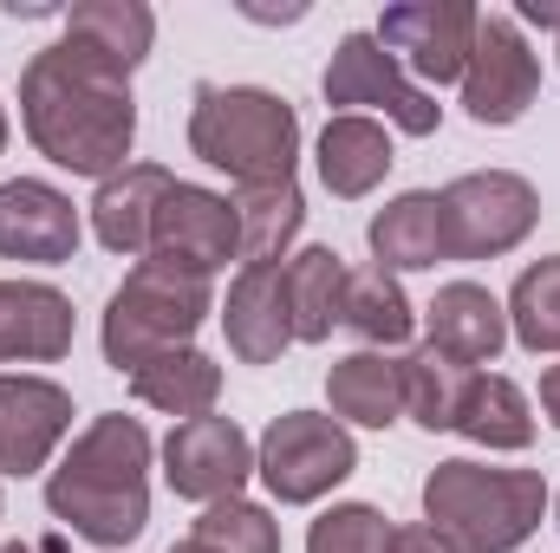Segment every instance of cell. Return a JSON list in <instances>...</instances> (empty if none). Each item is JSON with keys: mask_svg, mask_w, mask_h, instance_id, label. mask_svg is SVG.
<instances>
[{"mask_svg": "<svg viewBox=\"0 0 560 553\" xmlns=\"http://www.w3.org/2000/svg\"><path fill=\"white\" fill-rule=\"evenodd\" d=\"M20 125H26V138L46 163L105 183V176L125 169L131 138H138L131 72H118L92 46L52 39L20 72Z\"/></svg>", "mask_w": 560, "mask_h": 553, "instance_id": "6da1fadb", "label": "cell"}, {"mask_svg": "<svg viewBox=\"0 0 560 553\" xmlns=\"http://www.w3.org/2000/svg\"><path fill=\"white\" fill-rule=\"evenodd\" d=\"M46 508L92 548H131L150 521V430L138 416H92L46 475Z\"/></svg>", "mask_w": 560, "mask_h": 553, "instance_id": "7a4b0ae2", "label": "cell"}, {"mask_svg": "<svg viewBox=\"0 0 560 553\" xmlns=\"http://www.w3.org/2000/svg\"><path fill=\"white\" fill-rule=\"evenodd\" d=\"M548 515V482L535 469H482L450 456L423 482V521L456 553H515Z\"/></svg>", "mask_w": 560, "mask_h": 553, "instance_id": "3957f363", "label": "cell"}, {"mask_svg": "<svg viewBox=\"0 0 560 553\" xmlns=\"http://www.w3.org/2000/svg\"><path fill=\"white\" fill-rule=\"evenodd\" d=\"M189 150L209 169H229L235 189H248V183H293L300 118H293V105L280 92H261V85H196Z\"/></svg>", "mask_w": 560, "mask_h": 553, "instance_id": "277c9868", "label": "cell"}, {"mask_svg": "<svg viewBox=\"0 0 560 553\" xmlns=\"http://www.w3.org/2000/svg\"><path fill=\"white\" fill-rule=\"evenodd\" d=\"M209 306H215V293H209L202 274L143 255L138 268H131V280H125V286L112 293V306H105V358H112L118 372H138L156 352L189 345L196 326L209 319Z\"/></svg>", "mask_w": 560, "mask_h": 553, "instance_id": "5b68a950", "label": "cell"}, {"mask_svg": "<svg viewBox=\"0 0 560 553\" xmlns=\"http://www.w3.org/2000/svg\"><path fill=\"white\" fill-rule=\"evenodd\" d=\"M436 202H443V248H450V261H495V255L522 248L528 228L541 222V196L515 169H469Z\"/></svg>", "mask_w": 560, "mask_h": 553, "instance_id": "8992f818", "label": "cell"}, {"mask_svg": "<svg viewBox=\"0 0 560 553\" xmlns=\"http://www.w3.org/2000/svg\"><path fill=\"white\" fill-rule=\"evenodd\" d=\"M255 469L268 482L275 502H319L332 495L352 469H359V449H352V430L339 416H319V411H287L268 423L261 449H255Z\"/></svg>", "mask_w": 560, "mask_h": 553, "instance_id": "52a82bcc", "label": "cell"}, {"mask_svg": "<svg viewBox=\"0 0 560 553\" xmlns=\"http://www.w3.org/2000/svg\"><path fill=\"white\" fill-rule=\"evenodd\" d=\"M326 105H372V111H385L398 131H411V138H430L436 125H443V111H436V98L423 92L418 79H405V66L378 46V33H346L339 39V52H332V66H326Z\"/></svg>", "mask_w": 560, "mask_h": 553, "instance_id": "ba28073f", "label": "cell"}, {"mask_svg": "<svg viewBox=\"0 0 560 553\" xmlns=\"http://www.w3.org/2000/svg\"><path fill=\"white\" fill-rule=\"evenodd\" d=\"M535 98H541V59H535V46L522 39V26L509 13H482L476 46H469V66H463V111L476 125H495L502 131Z\"/></svg>", "mask_w": 560, "mask_h": 553, "instance_id": "9c48e42d", "label": "cell"}, {"mask_svg": "<svg viewBox=\"0 0 560 553\" xmlns=\"http://www.w3.org/2000/svg\"><path fill=\"white\" fill-rule=\"evenodd\" d=\"M255 475V443L242 436L235 416H189L170 430L163 443V482L183 495V502H235L242 482Z\"/></svg>", "mask_w": 560, "mask_h": 553, "instance_id": "30bf717a", "label": "cell"}, {"mask_svg": "<svg viewBox=\"0 0 560 553\" xmlns=\"http://www.w3.org/2000/svg\"><path fill=\"white\" fill-rule=\"evenodd\" d=\"M150 261L189 268V274H215L229 261H242V228H235V202L202 189V183H170L156 228H150Z\"/></svg>", "mask_w": 560, "mask_h": 553, "instance_id": "8fae6325", "label": "cell"}, {"mask_svg": "<svg viewBox=\"0 0 560 553\" xmlns=\"http://www.w3.org/2000/svg\"><path fill=\"white\" fill-rule=\"evenodd\" d=\"M476 26H482V13H476L469 0H398V7H385V20H378V46H385L392 59H405L418 79L450 85V79H463V66H469Z\"/></svg>", "mask_w": 560, "mask_h": 553, "instance_id": "7c38bea8", "label": "cell"}, {"mask_svg": "<svg viewBox=\"0 0 560 553\" xmlns=\"http://www.w3.org/2000/svg\"><path fill=\"white\" fill-rule=\"evenodd\" d=\"M79 255V209L39 176L0 183V261H39L59 268Z\"/></svg>", "mask_w": 560, "mask_h": 553, "instance_id": "4fadbf2b", "label": "cell"}, {"mask_svg": "<svg viewBox=\"0 0 560 553\" xmlns=\"http://www.w3.org/2000/svg\"><path fill=\"white\" fill-rule=\"evenodd\" d=\"M72 430V398L52 378H7L0 372V475H33Z\"/></svg>", "mask_w": 560, "mask_h": 553, "instance_id": "5bb4252c", "label": "cell"}, {"mask_svg": "<svg viewBox=\"0 0 560 553\" xmlns=\"http://www.w3.org/2000/svg\"><path fill=\"white\" fill-rule=\"evenodd\" d=\"M229 352L242 365H275L280 352L293 345V313H287V268L268 261V268H242L235 286H229Z\"/></svg>", "mask_w": 560, "mask_h": 553, "instance_id": "9a60e30c", "label": "cell"}, {"mask_svg": "<svg viewBox=\"0 0 560 553\" xmlns=\"http://www.w3.org/2000/svg\"><path fill=\"white\" fill-rule=\"evenodd\" d=\"M72 352V299L46 280H0V365H52Z\"/></svg>", "mask_w": 560, "mask_h": 553, "instance_id": "2e32d148", "label": "cell"}, {"mask_svg": "<svg viewBox=\"0 0 560 553\" xmlns=\"http://www.w3.org/2000/svg\"><path fill=\"white\" fill-rule=\"evenodd\" d=\"M170 183H176V176H170L163 163H125L118 176H105V183H98V196H92V235H98L112 255L143 261V255H150V228H156V209H163Z\"/></svg>", "mask_w": 560, "mask_h": 553, "instance_id": "e0dca14e", "label": "cell"}, {"mask_svg": "<svg viewBox=\"0 0 560 553\" xmlns=\"http://www.w3.org/2000/svg\"><path fill=\"white\" fill-rule=\"evenodd\" d=\"M430 345L456 365H495V352L509 345V313L489 286L476 280H450L430 299Z\"/></svg>", "mask_w": 560, "mask_h": 553, "instance_id": "ac0fdd59", "label": "cell"}, {"mask_svg": "<svg viewBox=\"0 0 560 553\" xmlns=\"http://www.w3.org/2000/svg\"><path fill=\"white\" fill-rule=\"evenodd\" d=\"M392 169V138L385 125H372L365 111H339L326 131H319V183L339 196V202H359L385 183Z\"/></svg>", "mask_w": 560, "mask_h": 553, "instance_id": "d6986e66", "label": "cell"}, {"mask_svg": "<svg viewBox=\"0 0 560 553\" xmlns=\"http://www.w3.org/2000/svg\"><path fill=\"white\" fill-rule=\"evenodd\" d=\"M365 235H372V255H378L385 274H411V268L450 261V248H443V202L430 189H405L398 202H385Z\"/></svg>", "mask_w": 560, "mask_h": 553, "instance_id": "ffe728a7", "label": "cell"}, {"mask_svg": "<svg viewBox=\"0 0 560 553\" xmlns=\"http://www.w3.org/2000/svg\"><path fill=\"white\" fill-rule=\"evenodd\" d=\"M131 391H138V404L189 423V416L215 411V398H222V365L202 358L196 345H176V352H156L150 365L131 372Z\"/></svg>", "mask_w": 560, "mask_h": 553, "instance_id": "44dd1931", "label": "cell"}, {"mask_svg": "<svg viewBox=\"0 0 560 553\" xmlns=\"http://www.w3.org/2000/svg\"><path fill=\"white\" fill-rule=\"evenodd\" d=\"M326 398H332V416L359 430H385L405 416V372L385 352H352L326 372Z\"/></svg>", "mask_w": 560, "mask_h": 553, "instance_id": "7402d4cb", "label": "cell"}, {"mask_svg": "<svg viewBox=\"0 0 560 553\" xmlns=\"http://www.w3.org/2000/svg\"><path fill=\"white\" fill-rule=\"evenodd\" d=\"M346 261L332 248H300L287 261V313H293V339L300 345H326L346 306Z\"/></svg>", "mask_w": 560, "mask_h": 553, "instance_id": "603a6c76", "label": "cell"}, {"mask_svg": "<svg viewBox=\"0 0 560 553\" xmlns=\"http://www.w3.org/2000/svg\"><path fill=\"white\" fill-rule=\"evenodd\" d=\"M66 39L92 46L98 59H112L118 72H138L150 39H156V13L143 0H79L66 13Z\"/></svg>", "mask_w": 560, "mask_h": 553, "instance_id": "cb8c5ba5", "label": "cell"}, {"mask_svg": "<svg viewBox=\"0 0 560 553\" xmlns=\"http://www.w3.org/2000/svg\"><path fill=\"white\" fill-rule=\"evenodd\" d=\"M306 222V196L300 183H248L235 189V228H242V268H268L293 248Z\"/></svg>", "mask_w": 560, "mask_h": 553, "instance_id": "d4e9b609", "label": "cell"}, {"mask_svg": "<svg viewBox=\"0 0 560 553\" xmlns=\"http://www.w3.org/2000/svg\"><path fill=\"white\" fill-rule=\"evenodd\" d=\"M456 430L482 449H528L535 443V416H528V398L515 378H495V372H476L469 391H463V411H456Z\"/></svg>", "mask_w": 560, "mask_h": 553, "instance_id": "484cf974", "label": "cell"}, {"mask_svg": "<svg viewBox=\"0 0 560 553\" xmlns=\"http://www.w3.org/2000/svg\"><path fill=\"white\" fill-rule=\"evenodd\" d=\"M339 326H352V332L365 339V352H385V345H405V339H411L418 313H411V299H405L398 274H385V268H359V274H346Z\"/></svg>", "mask_w": 560, "mask_h": 553, "instance_id": "4316f807", "label": "cell"}, {"mask_svg": "<svg viewBox=\"0 0 560 553\" xmlns=\"http://www.w3.org/2000/svg\"><path fill=\"white\" fill-rule=\"evenodd\" d=\"M405 372V416L423 423V430H456V411H463V391H469V365L443 358L436 345H418L411 358H398Z\"/></svg>", "mask_w": 560, "mask_h": 553, "instance_id": "83f0119b", "label": "cell"}, {"mask_svg": "<svg viewBox=\"0 0 560 553\" xmlns=\"http://www.w3.org/2000/svg\"><path fill=\"white\" fill-rule=\"evenodd\" d=\"M509 332L528 345V352H560V255L522 268L515 293H509Z\"/></svg>", "mask_w": 560, "mask_h": 553, "instance_id": "f1b7e54d", "label": "cell"}, {"mask_svg": "<svg viewBox=\"0 0 560 553\" xmlns=\"http://www.w3.org/2000/svg\"><path fill=\"white\" fill-rule=\"evenodd\" d=\"M189 541H202L209 553H280V528L268 508L235 495V502H209Z\"/></svg>", "mask_w": 560, "mask_h": 553, "instance_id": "f546056e", "label": "cell"}, {"mask_svg": "<svg viewBox=\"0 0 560 553\" xmlns=\"http://www.w3.org/2000/svg\"><path fill=\"white\" fill-rule=\"evenodd\" d=\"M306 553H392V521L372 502H339L313 521Z\"/></svg>", "mask_w": 560, "mask_h": 553, "instance_id": "4dcf8cb0", "label": "cell"}, {"mask_svg": "<svg viewBox=\"0 0 560 553\" xmlns=\"http://www.w3.org/2000/svg\"><path fill=\"white\" fill-rule=\"evenodd\" d=\"M392 553H456V548L423 521V528H392Z\"/></svg>", "mask_w": 560, "mask_h": 553, "instance_id": "1f68e13d", "label": "cell"}, {"mask_svg": "<svg viewBox=\"0 0 560 553\" xmlns=\"http://www.w3.org/2000/svg\"><path fill=\"white\" fill-rule=\"evenodd\" d=\"M515 13H522L528 26H548V33H560V0H522Z\"/></svg>", "mask_w": 560, "mask_h": 553, "instance_id": "d6a6232c", "label": "cell"}, {"mask_svg": "<svg viewBox=\"0 0 560 553\" xmlns=\"http://www.w3.org/2000/svg\"><path fill=\"white\" fill-rule=\"evenodd\" d=\"M541 411L555 416V430H560V365H548V372H541Z\"/></svg>", "mask_w": 560, "mask_h": 553, "instance_id": "836d02e7", "label": "cell"}, {"mask_svg": "<svg viewBox=\"0 0 560 553\" xmlns=\"http://www.w3.org/2000/svg\"><path fill=\"white\" fill-rule=\"evenodd\" d=\"M170 553H209V548L202 541H183V548H170Z\"/></svg>", "mask_w": 560, "mask_h": 553, "instance_id": "e575fe53", "label": "cell"}, {"mask_svg": "<svg viewBox=\"0 0 560 553\" xmlns=\"http://www.w3.org/2000/svg\"><path fill=\"white\" fill-rule=\"evenodd\" d=\"M0 150H7V111H0Z\"/></svg>", "mask_w": 560, "mask_h": 553, "instance_id": "d590c367", "label": "cell"}, {"mask_svg": "<svg viewBox=\"0 0 560 553\" xmlns=\"http://www.w3.org/2000/svg\"><path fill=\"white\" fill-rule=\"evenodd\" d=\"M555 528H560V502H555Z\"/></svg>", "mask_w": 560, "mask_h": 553, "instance_id": "8d00e7d4", "label": "cell"}, {"mask_svg": "<svg viewBox=\"0 0 560 553\" xmlns=\"http://www.w3.org/2000/svg\"><path fill=\"white\" fill-rule=\"evenodd\" d=\"M555 39H560V33H555Z\"/></svg>", "mask_w": 560, "mask_h": 553, "instance_id": "74e56055", "label": "cell"}]
</instances>
